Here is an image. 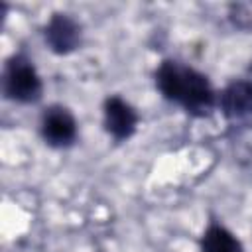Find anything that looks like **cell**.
<instances>
[{"instance_id":"6da1fadb","label":"cell","mask_w":252,"mask_h":252,"mask_svg":"<svg viewBox=\"0 0 252 252\" xmlns=\"http://www.w3.org/2000/svg\"><path fill=\"white\" fill-rule=\"evenodd\" d=\"M156 87L167 100L179 104L191 116H207L219 102L215 89L203 73L173 59L158 65Z\"/></svg>"},{"instance_id":"7a4b0ae2","label":"cell","mask_w":252,"mask_h":252,"mask_svg":"<svg viewBox=\"0 0 252 252\" xmlns=\"http://www.w3.org/2000/svg\"><path fill=\"white\" fill-rule=\"evenodd\" d=\"M2 91L8 100L22 104H33L41 98L43 83L30 57H26L24 53H14L6 61L2 75Z\"/></svg>"},{"instance_id":"3957f363","label":"cell","mask_w":252,"mask_h":252,"mask_svg":"<svg viewBox=\"0 0 252 252\" xmlns=\"http://www.w3.org/2000/svg\"><path fill=\"white\" fill-rule=\"evenodd\" d=\"M39 132L47 146L69 148L77 140V120L67 106L51 104L41 114Z\"/></svg>"},{"instance_id":"277c9868","label":"cell","mask_w":252,"mask_h":252,"mask_svg":"<svg viewBox=\"0 0 252 252\" xmlns=\"http://www.w3.org/2000/svg\"><path fill=\"white\" fill-rule=\"evenodd\" d=\"M138 120L140 116L130 102H126L118 94L106 96L102 104V124L106 134L114 142H124L132 138V134L138 128Z\"/></svg>"},{"instance_id":"5b68a950","label":"cell","mask_w":252,"mask_h":252,"mask_svg":"<svg viewBox=\"0 0 252 252\" xmlns=\"http://www.w3.org/2000/svg\"><path fill=\"white\" fill-rule=\"evenodd\" d=\"M43 37L57 55H67L81 45V26L69 14H53L45 24Z\"/></svg>"},{"instance_id":"8992f818","label":"cell","mask_w":252,"mask_h":252,"mask_svg":"<svg viewBox=\"0 0 252 252\" xmlns=\"http://www.w3.org/2000/svg\"><path fill=\"white\" fill-rule=\"evenodd\" d=\"M222 114L228 120L244 122L252 118V81H232L220 93L219 102Z\"/></svg>"},{"instance_id":"52a82bcc","label":"cell","mask_w":252,"mask_h":252,"mask_svg":"<svg viewBox=\"0 0 252 252\" xmlns=\"http://www.w3.org/2000/svg\"><path fill=\"white\" fill-rule=\"evenodd\" d=\"M201 252H244L242 242L222 224L211 222L199 242Z\"/></svg>"}]
</instances>
